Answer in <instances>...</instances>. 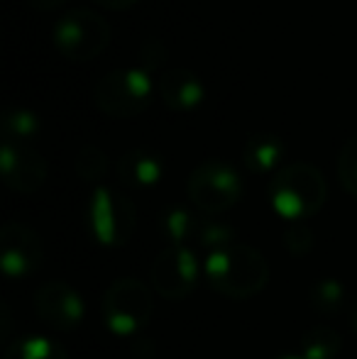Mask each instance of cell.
Here are the masks:
<instances>
[{"instance_id": "1", "label": "cell", "mask_w": 357, "mask_h": 359, "mask_svg": "<svg viewBox=\"0 0 357 359\" xmlns=\"http://www.w3.org/2000/svg\"><path fill=\"white\" fill-rule=\"evenodd\" d=\"M208 286L215 293L233 301L252 298L267 286L269 264L260 250L243 242L225 247V250L210 252L203 264Z\"/></svg>"}, {"instance_id": "2", "label": "cell", "mask_w": 357, "mask_h": 359, "mask_svg": "<svg viewBox=\"0 0 357 359\" xmlns=\"http://www.w3.org/2000/svg\"><path fill=\"white\" fill-rule=\"evenodd\" d=\"M328 184L318 166L294 161L271 176L267 186L269 205L286 222H304L323 208Z\"/></svg>"}, {"instance_id": "3", "label": "cell", "mask_w": 357, "mask_h": 359, "mask_svg": "<svg viewBox=\"0 0 357 359\" xmlns=\"http://www.w3.org/2000/svg\"><path fill=\"white\" fill-rule=\"evenodd\" d=\"M113 29L100 13L90 8H72L52 25V44L69 62H90L108 49Z\"/></svg>"}, {"instance_id": "4", "label": "cell", "mask_w": 357, "mask_h": 359, "mask_svg": "<svg viewBox=\"0 0 357 359\" xmlns=\"http://www.w3.org/2000/svg\"><path fill=\"white\" fill-rule=\"evenodd\" d=\"M157 90L152 72L137 67L110 69L95 83V105L110 118H135L149 108Z\"/></svg>"}, {"instance_id": "5", "label": "cell", "mask_w": 357, "mask_h": 359, "mask_svg": "<svg viewBox=\"0 0 357 359\" xmlns=\"http://www.w3.org/2000/svg\"><path fill=\"white\" fill-rule=\"evenodd\" d=\"M103 323L113 335L133 337L149 323L154 313V296L142 281L125 276L108 286L100 301Z\"/></svg>"}, {"instance_id": "6", "label": "cell", "mask_w": 357, "mask_h": 359, "mask_svg": "<svg viewBox=\"0 0 357 359\" xmlns=\"http://www.w3.org/2000/svg\"><path fill=\"white\" fill-rule=\"evenodd\" d=\"M186 194L194 208L203 215H218L230 210L243 196V179L228 161H201L186 179Z\"/></svg>"}, {"instance_id": "7", "label": "cell", "mask_w": 357, "mask_h": 359, "mask_svg": "<svg viewBox=\"0 0 357 359\" xmlns=\"http://www.w3.org/2000/svg\"><path fill=\"white\" fill-rule=\"evenodd\" d=\"M90 235L103 247H125L137 227L133 201L110 186H95L88 203Z\"/></svg>"}, {"instance_id": "8", "label": "cell", "mask_w": 357, "mask_h": 359, "mask_svg": "<svg viewBox=\"0 0 357 359\" xmlns=\"http://www.w3.org/2000/svg\"><path fill=\"white\" fill-rule=\"evenodd\" d=\"M198 276L201 266L191 247H167L159 252L149 269L152 288L167 301H181L191 296L198 286Z\"/></svg>"}, {"instance_id": "9", "label": "cell", "mask_w": 357, "mask_h": 359, "mask_svg": "<svg viewBox=\"0 0 357 359\" xmlns=\"http://www.w3.org/2000/svg\"><path fill=\"white\" fill-rule=\"evenodd\" d=\"M42 237L22 222H5L0 227V269L10 281H22L42 266Z\"/></svg>"}, {"instance_id": "10", "label": "cell", "mask_w": 357, "mask_h": 359, "mask_svg": "<svg viewBox=\"0 0 357 359\" xmlns=\"http://www.w3.org/2000/svg\"><path fill=\"white\" fill-rule=\"evenodd\" d=\"M0 174L10 191L27 196L44 186L49 166L47 159L32 144L3 140L0 142Z\"/></svg>"}, {"instance_id": "11", "label": "cell", "mask_w": 357, "mask_h": 359, "mask_svg": "<svg viewBox=\"0 0 357 359\" xmlns=\"http://www.w3.org/2000/svg\"><path fill=\"white\" fill-rule=\"evenodd\" d=\"M34 311L42 318V323H47L54 330H74L76 325H81L83 306L81 293L74 286H69L67 281H44L34 293Z\"/></svg>"}, {"instance_id": "12", "label": "cell", "mask_w": 357, "mask_h": 359, "mask_svg": "<svg viewBox=\"0 0 357 359\" xmlns=\"http://www.w3.org/2000/svg\"><path fill=\"white\" fill-rule=\"evenodd\" d=\"M157 93L169 110L174 113H191L206 98V83L194 69L177 67L167 69L157 79Z\"/></svg>"}, {"instance_id": "13", "label": "cell", "mask_w": 357, "mask_h": 359, "mask_svg": "<svg viewBox=\"0 0 357 359\" xmlns=\"http://www.w3.org/2000/svg\"><path fill=\"white\" fill-rule=\"evenodd\" d=\"M164 161L149 147H133L118 159V179L130 189H152L162 181Z\"/></svg>"}, {"instance_id": "14", "label": "cell", "mask_w": 357, "mask_h": 359, "mask_svg": "<svg viewBox=\"0 0 357 359\" xmlns=\"http://www.w3.org/2000/svg\"><path fill=\"white\" fill-rule=\"evenodd\" d=\"M284 159V142L271 133H255L243 147V161L252 174H276Z\"/></svg>"}, {"instance_id": "15", "label": "cell", "mask_w": 357, "mask_h": 359, "mask_svg": "<svg viewBox=\"0 0 357 359\" xmlns=\"http://www.w3.org/2000/svg\"><path fill=\"white\" fill-rule=\"evenodd\" d=\"M0 123H3V140L10 142L29 144L39 137L42 130V118L27 105H5Z\"/></svg>"}, {"instance_id": "16", "label": "cell", "mask_w": 357, "mask_h": 359, "mask_svg": "<svg viewBox=\"0 0 357 359\" xmlns=\"http://www.w3.org/2000/svg\"><path fill=\"white\" fill-rule=\"evenodd\" d=\"M201 217L189 205H169L162 215V232L169 240V247H189V242H196Z\"/></svg>"}, {"instance_id": "17", "label": "cell", "mask_w": 357, "mask_h": 359, "mask_svg": "<svg viewBox=\"0 0 357 359\" xmlns=\"http://www.w3.org/2000/svg\"><path fill=\"white\" fill-rule=\"evenodd\" d=\"M3 359H69L67 350L57 340L44 335L18 337L13 345L5 347Z\"/></svg>"}, {"instance_id": "18", "label": "cell", "mask_w": 357, "mask_h": 359, "mask_svg": "<svg viewBox=\"0 0 357 359\" xmlns=\"http://www.w3.org/2000/svg\"><path fill=\"white\" fill-rule=\"evenodd\" d=\"M343 350V337L328 325H316L301 337L299 355L304 359H338Z\"/></svg>"}, {"instance_id": "19", "label": "cell", "mask_w": 357, "mask_h": 359, "mask_svg": "<svg viewBox=\"0 0 357 359\" xmlns=\"http://www.w3.org/2000/svg\"><path fill=\"white\" fill-rule=\"evenodd\" d=\"M74 171L79 174V179L100 186V181H103L110 171V159L100 147L83 144V147H79L76 156H74Z\"/></svg>"}, {"instance_id": "20", "label": "cell", "mask_w": 357, "mask_h": 359, "mask_svg": "<svg viewBox=\"0 0 357 359\" xmlns=\"http://www.w3.org/2000/svg\"><path fill=\"white\" fill-rule=\"evenodd\" d=\"M238 242V230L228 222H220V220H213V217H201V225H198V232H196V245L203 247V250L210 252H218V250H225V247L235 245Z\"/></svg>"}, {"instance_id": "21", "label": "cell", "mask_w": 357, "mask_h": 359, "mask_svg": "<svg viewBox=\"0 0 357 359\" xmlns=\"http://www.w3.org/2000/svg\"><path fill=\"white\" fill-rule=\"evenodd\" d=\"M311 303L321 313H338L345 303V286L338 279H318L311 286Z\"/></svg>"}, {"instance_id": "22", "label": "cell", "mask_w": 357, "mask_h": 359, "mask_svg": "<svg viewBox=\"0 0 357 359\" xmlns=\"http://www.w3.org/2000/svg\"><path fill=\"white\" fill-rule=\"evenodd\" d=\"M338 176L343 189L348 191L353 198H357V135L348 140L340 149L338 156Z\"/></svg>"}, {"instance_id": "23", "label": "cell", "mask_w": 357, "mask_h": 359, "mask_svg": "<svg viewBox=\"0 0 357 359\" xmlns=\"http://www.w3.org/2000/svg\"><path fill=\"white\" fill-rule=\"evenodd\" d=\"M284 247L289 255L306 257L314 247V232L306 222H289V227L284 230Z\"/></svg>"}, {"instance_id": "24", "label": "cell", "mask_w": 357, "mask_h": 359, "mask_svg": "<svg viewBox=\"0 0 357 359\" xmlns=\"http://www.w3.org/2000/svg\"><path fill=\"white\" fill-rule=\"evenodd\" d=\"M164 59H167V49H164V44L159 39H147L142 44V49H140V67L147 69V72L159 69L164 64Z\"/></svg>"}, {"instance_id": "25", "label": "cell", "mask_w": 357, "mask_h": 359, "mask_svg": "<svg viewBox=\"0 0 357 359\" xmlns=\"http://www.w3.org/2000/svg\"><path fill=\"white\" fill-rule=\"evenodd\" d=\"M25 3L34 10H57V8H62L67 0H25Z\"/></svg>"}, {"instance_id": "26", "label": "cell", "mask_w": 357, "mask_h": 359, "mask_svg": "<svg viewBox=\"0 0 357 359\" xmlns=\"http://www.w3.org/2000/svg\"><path fill=\"white\" fill-rule=\"evenodd\" d=\"M95 3L110 10H128V8H133L135 3H140V0H95Z\"/></svg>"}, {"instance_id": "27", "label": "cell", "mask_w": 357, "mask_h": 359, "mask_svg": "<svg viewBox=\"0 0 357 359\" xmlns=\"http://www.w3.org/2000/svg\"><path fill=\"white\" fill-rule=\"evenodd\" d=\"M350 327L357 332V301L353 303V311H350Z\"/></svg>"}, {"instance_id": "28", "label": "cell", "mask_w": 357, "mask_h": 359, "mask_svg": "<svg viewBox=\"0 0 357 359\" xmlns=\"http://www.w3.org/2000/svg\"><path fill=\"white\" fill-rule=\"evenodd\" d=\"M276 359H304L301 355H281V357H276Z\"/></svg>"}]
</instances>
